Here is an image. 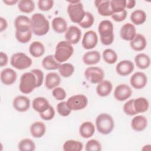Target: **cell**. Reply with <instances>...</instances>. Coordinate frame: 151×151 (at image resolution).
Returning a JSON list of instances; mask_svg holds the SVG:
<instances>
[{
	"instance_id": "cell-17",
	"label": "cell",
	"mask_w": 151,
	"mask_h": 151,
	"mask_svg": "<svg viewBox=\"0 0 151 151\" xmlns=\"http://www.w3.org/2000/svg\"><path fill=\"white\" fill-rule=\"evenodd\" d=\"M136 35V29L134 25L132 23H126L120 28V35L122 39L130 41Z\"/></svg>"
},
{
	"instance_id": "cell-18",
	"label": "cell",
	"mask_w": 151,
	"mask_h": 151,
	"mask_svg": "<svg viewBox=\"0 0 151 151\" xmlns=\"http://www.w3.org/2000/svg\"><path fill=\"white\" fill-rule=\"evenodd\" d=\"M17 78V73L12 68H6L2 70L1 72V80L5 85H12L16 81Z\"/></svg>"
},
{
	"instance_id": "cell-35",
	"label": "cell",
	"mask_w": 151,
	"mask_h": 151,
	"mask_svg": "<svg viewBox=\"0 0 151 151\" xmlns=\"http://www.w3.org/2000/svg\"><path fill=\"white\" fill-rule=\"evenodd\" d=\"M19 10L25 14H29L35 9V3L32 0H21L18 3Z\"/></svg>"
},
{
	"instance_id": "cell-46",
	"label": "cell",
	"mask_w": 151,
	"mask_h": 151,
	"mask_svg": "<svg viewBox=\"0 0 151 151\" xmlns=\"http://www.w3.org/2000/svg\"><path fill=\"white\" fill-rule=\"evenodd\" d=\"M133 100L134 99H131L127 101L124 103L123 106V111L125 113V114L128 116H134L137 114V113L134 109Z\"/></svg>"
},
{
	"instance_id": "cell-27",
	"label": "cell",
	"mask_w": 151,
	"mask_h": 151,
	"mask_svg": "<svg viewBox=\"0 0 151 151\" xmlns=\"http://www.w3.org/2000/svg\"><path fill=\"white\" fill-rule=\"evenodd\" d=\"M32 106L35 111L41 113L45 111L50 105L47 99L42 97H38L33 100Z\"/></svg>"
},
{
	"instance_id": "cell-45",
	"label": "cell",
	"mask_w": 151,
	"mask_h": 151,
	"mask_svg": "<svg viewBox=\"0 0 151 151\" xmlns=\"http://www.w3.org/2000/svg\"><path fill=\"white\" fill-rule=\"evenodd\" d=\"M54 5V1L52 0H39L38 1V7L42 11H50Z\"/></svg>"
},
{
	"instance_id": "cell-26",
	"label": "cell",
	"mask_w": 151,
	"mask_h": 151,
	"mask_svg": "<svg viewBox=\"0 0 151 151\" xmlns=\"http://www.w3.org/2000/svg\"><path fill=\"white\" fill-rule=\"evenodd\" d=\"M113 89L111 83L109 80H103L98 83L96 87L97 94L100 97H106L109 96Z\"/></svg>"
},
{
	"instance_id": "cell-20",
	"label": "cell",
	"mask_w": 151,
	"mask_h": 151,
	"mask_svg": "<svg viewBox=\"0 0 151 151\" xmlns=\"http://www.w3.org/2000/svg\"><path fill=\"white\" fill-rule=\"evenodd\" d=\"M147 41L145 36L141 34H136L132 40L130 41V45L135 51H143L146 47Z\"/></svg>"
},
{
	"instance_id": "cell-7",
	"label": "cell",
	"mask_w": 151,
	"mask_h": 151,
	"mask_svg": "<svg viewBox=\"0 0 151 151\" xmlns=\"http://www.w3.org/2000/svg\"><path fill=\"white\" fill-rule=\"evenodd\" d=\"M10 63L15 68L22 70L31 67L32 64V60L25 53L18 52L12 54L11 57Z\"/></svg>"
},
{
	"instance_id": "cell-40",
	"label": "cell",
	"mask_w": 151,
	"mask_h": 151,
	"mask_svg": "<svg viewBox=\"0 0 151 151\" xmlns=\"http://www.w3.org/2000/svg\"><path fill=\"white\" fill-rule=\"evenodd\" d=\"M94 22V18L93 14L89 12H86L85 15L82 21L78 24V25L83 28H89L91 27Z\"/></svg>"
},
{
	"instance_id": "cell-21",
	"label": "cell",
	"mask_w": 151,
	"mask_h": 151,
	"mask_svg": "<svg viewBox=\"0 0 151 151\" xmlns=\"http://www.w3.org/2000/svg\"><path fill=\"white\" fill-rule=\"evenodd\" d=\"M101 59L100 52L96 50L86 52L83 56V63L88 65H95L99 63Z\"/></svg>"
},
{
	"instance_id": "cell-22",
	"label": "cell",
	"mask_w": 151,
	"mask_h": 151,
	"mask_svg": "<svg viewBox=\"0 0 151 151\" xmlns=\"http://www.w3.org/2000/svg\"><path fill=\"white\" fill-rule=\"evenodd\" d=\"M147 126V119L143 115L134 116L131 121V127L136 132L144 130Z\"/></svg>"
},
{
	"instance_id": "cell-6",
	"label": "cell",
	"mask_w": 151,
	"mask_h": 151,
	"mask_svg": "<svg viewBox=\"0 0 151 151\" xmlns=\"http://www.w3.org/2000/svg\"><path fill=\"white\" fill-rule=\"evenodd\" d=\"M67 12L70 20L78 24L82 21L86 13L83 4L78 1L69 2Z\"/></svg>"
},
{
	"instance_id": "cell-14",
	"label": "cell",
	"mask_w": 151,
	"mask_h": 151,
	"mask_svg": "<svg viewBox=\"0 0 151 151\" xmlns=\"http://www.w3.org/2000/svg\"><path fill=\"white\" fill-rule=\"evenodd\" d=\"M16 31L27 32L31 30V18L25 15H18L14 21Z\"/></svg>"
},
{
	"instance_id": "cell-37",
	"label": "cell",
	"mask_w": 151,
	"mask_h": 151,
	"mask_svg": "<svg viewBox=\"0 0 151 151\" xmlns=\"http://www.w3.org/2000/svg\"><path fill=\"white\" fill-rule=\"evenodd\" d=\"M74 65L70 63H63L58 68L59 73L64 78H68L72 76L74 72Z\"/></svg>"
},
{
	"instance_id": "cell-31",
	"label": "cell",
	"mask_w": 151,
	"mask_h": 151,
	"mask_svg": "<svg viewBox=\"0 0 151 151\" xmlns=\"http://www.w3.org/2000/svg\"><path fill=\"white\" fill-rule=\"evenodd\" d=\"M136 66L142 70L147 68L150 64V59L148 55L145 53H139L134 57Z\"/></svg>"
},
{
	"instance_id": "cell-16",
	"label": "cell",
	"mask_w": 151,
	"mask_h": 151,
	"mask_svg": "<svg viewBox=\"0 0 151 151\" xmlns=\"http://www.w3.org/2000/svg\"><path fill=\"white\" fill-rule=\"evenodd\" d=\"M134 65L130 60H124L120 61L116 67V73L120 76H127L134 70Z\"/></svg>"
},
{
	"instance_id": "cell-49",
	"label": "cell",
	"mask_w": 151,
	"mask_h": 151,
	"mask_svg": "<svg viewBox=\"0 0 151 151\" xmlns=\"http://www.w3.org/2000/svg\"><path fill=\"white\" fill-rule=\"evenodd\" d=\"M31 71H32L33 73H35V74L37 76V80H38V87H40L43 83V79H44V73L42 72V70L40 69H32Z\"/></svg>"
},
{
	"instance_id": "cell-33",
	"label": "cell",
	"mask_w": 151,
	"mask_h": 151,
	"mask_svg": "<svg viewBox=\"0 0 151 151\" xmlns=\"http://www.w3.org/2000/svg\"><path fill=\"white\" fill-rule=\"evenodd\" d=\"M130 20L134 25H142L146 20V12L142 9H136L132 12L130 15Z\"/></svg>"
},
{
	"instance_id": "cell-9",
	"label": "cell",
	"mask_w": 151,
	"mask_h": 151,
	"mask_svg": "<svg viewBox=\"0 0 151 151\" xmlns=\"http://www.w3.org/2000/svg\"><path fill=\"white\" fill-rule=\"evenodd\" d=\"M67 103L71 110H81L87 106L88 99L85 95L76 94L70 97L67 101Z\"/></svg>"
},
{
	"instance_id": "cell-47",
	"label": "cell",
	"mask_w": 151,
	"mask_h": 151,
	"mask_svg": "<svg viewBox=\"0 0 151 151\" xmlns=\"http://www.w3.org/2000/svg\"><path fill=\"white\" fill-rule=\"evenodd\" d=\"M55 110L51 106H50L44 112L40 113V116L42 119L45 121H48L52 120L55 116Z\"/></svg>"
},
{
	"instance_id": "cell-42",
	"label": "cell",
	"mask_w": 151,
	"mask_h": 151,
	"mask_svg": "<svg viewBox=\"0 0 151 151\" xmlns=\"http://www.w3.org/2000/svg\"><path fill=\"white\" fill-rule=\"evenodd\" d=\"M57 110L58 113L63 117L68 116L71 111V110L67 105V101H62L58 103L57 106Z\"/></svg>"
},
{
	"instance_id": "cell-1",
	"label": "cell",
	"mask_w": 151,
	"mask_h": 151,
	"mask_svg": "<svg viewBox=\"0 0 151 151\" xmlns=\"http://www.w3.org/2000/svg\"><path fill=\"white\" fill-rule=\"evenodd\" d=\"M31 30L34 34L43 36L50 30V23L45 17L41 13H35L31 18Z\"/></svg>"
},
{
	"instance_id": "cell-30",
	"label": "cell",
	"mask_w": 151,
	"mask_h": 151,
	"mask_svg": "<svg viewBox=\"0 0 151 151\" xmlns=\"http://www.w3.org/2000/svg\"><path fill=\"white\" fill-rule=\"evenodd\" d=\"M29 52L30 54L35 58L40 57L45 52L44 45L40 41H34L29 45Z\"/></svg>"
},
{
	"instance_id": "cell-8",
	"label": "cell",
	"mask_w": 151,
	"mask_h": 151,
	"mask_svg": "<svg viewBox=\"0 0 151 151\" xmlns=\"http://www.w3.org/2000/svg\"><path fill=\"white\" fill-rule=\"evenodd\" d=\"M84 77L87 81L91 84H98L104 77V71L98 67H89L84 71Z\"/></svg>"
},
{
	"instance_id": "cell-29",
	"label": "cell",
	"mask_w": 151,
	"mask_h": 151,
	"mask_svg": "<svg viewBox=\"0 0 151 151\" xmlns=\"http://www.w3.org/2000/svg\"><path fill=\"white\" fill-rule=\"evenodd\" d=\"M133 107L137 114L145 113L149 109V103L147 99L145 97H139L134 99Z\"/></svg>"
},
{
	"instance_id": "cell-51",
	"label": "cell",
	"mask_w": 151,
	"mask_h": 151,
	"mask_svg": "<svg viewBox=\"0 0 151 151\" xmlns=\"http://www.w3.org/2000/svg\"><path fill=\"white\" fill-rule=\"evenodd\" d=\"M8 27V22L5 18L1 17H0V32L5 31Z\"/></svg>"
},
{
	"instance_id": "cell-10",
	"label": "cell",
	"mask_w": 151,
	"mask_h": 151,
	"mask_svg": "<svg viewBox=\"0 0 151 151\" xmlns=\"http://www.w3.org/2000/svg\"><path fill=\"white\" fill-rule=\"evenodd\" d=\"M132 94L131 87L126 84H120L116 86L114 91L115 99L119 101H125L129 99Z\"/></svg>"
},
{
	"instance_id": "cell-15",
	"label": "cell",
	"mask_w": 151,
	"mask_h": 151,
	"mask_svg": "<svg viewBox=\"0 0 151 151\" xmlns=\"http://www.w3.org/2000/svg\"><path fill=\"white\" fill-rule=\"evenodd\" d=\"M14 108L18 111L25 112L30 107V100L25 96L19 95L14 98L12 102Z\"/></svg>"
},
{
	"instance_id": "cell-50",
	"label": "cell",
	"mask_w": 151,
	"mask_h": 151,
	"mask_svg": "<svg viewBox=\"0 0 151 151\" xmlns=\"http://www.w3.org/2000/svg\"><path fill=\"white\" fill-rule=\"evenodd\" d=\"M8 63V57L5 52L1 51L0 53V66L3 67L7 65Z\"/></svg>"
},
{
	"instance_id": "cell-39",
	"label": "cell",
	"mask_w": 151,
	"mask_h": 151,
	"mask_svg": "<svg viewBox=\"0 0 151 151\" xmlns=\"http://www.w3.org/2000/svg\"><path fill=\"white\" fill-rule=\"evenodd\" d=\"M110 8L113 14L125 10L126 0H111L110 1Z\"/></svg>"
},
{
	"instance_id": "cell-44",
	"label": "cell",
	"mask_w": 151,
	"mask_h": 151,
	"mask_svg": "<svg viewBox=\"0 0 151 151\" xmlns=\"http://www.w3.org/2000/svg\"><path fill=\"white\" fill-rule=\"evenodd\" d=\"M52 95L53 97L58 101H62L66 97V92L64 88L60 87H57L52 89Z\"/></svg>"
},
{
	"instance_id": "cell-23",
	"label": "cell",
	"mask_w": 151,
	"mask_h": 151,
	"mask_svg": "<svg viewBox=\"0 0 151 151\" xmlns=\"http://www.w3.org/2000/svg\"><path fill=\"white\" fill-rule=\"evenodd\" d=\"M61 83L60 76L55 73L51 72L48 73L45 78V86L49 90H52L58 87Z\"/></svg>"
},
{
	"instance_id": "cell-41",
	"label": "cell",
	"mask_w": 151,
	"mask_h": 151,
	"mask_svg": "<svg viewBox=\"0 0 151 151\" xmlns=\"http://www.w3.org/2000/svg\"><path fill=\"white\" fill-rule=\"evenodd\" d=\"M32 30L27 32H18L15 31V37L17 41L22 44H26L32 38Z\"/></svg>"
},
{
	"instance_id": "cell-28",
	"label": "cell",
	"mask_w": 151,
	"mask_h": 151,
	"mask_svg": "<svg viewBox=\"0 0 151 151\" xmlns=\"http://www.w3.org/2000/svg\"><path fill=\"white\" fill-rule=\"evenodd\" d=\"M52 28L55 32L63 34L65 32L68 28L67 22L65 19L62 17H55L52 21Z\"/></svg>"
},
{
	"instance_id": "cell-36",
	"label": "cell",
	"mask_w": 151,
	"mask_h": 151,
	"mask_svg": "<svg viewBox=\"0 0 151 151\" xmlns=\"http://www.w3.org/2000/svg\"><path fill=\"white\" fill-rule=\"evenodd\" d=\"M102 57L103 60L109 64H113L117 60V54L114 50L107 48L103 51Z\"/></svg>"
},
{
	"instance_id": "cell-53",
	"label": "cell",
	"mask_w": 151,
	"mask_h": 151,
	"mask_svg": "<svg viewBox=\"0 0 151 151\" xmlns=\"http://www.w3.org/2000/svg\"><path fill=\"white\" fill-rule=\"evenodd\" d=\"M18 2V0H3V2L6 5H14Z\"/></svg>"
},
{
	"instance_id": "cell-43",
	"label": "cell",
	"mask_w": 151,
	"mask_h": 151,
	"mask_svg": "<svg viewBox=\"0 0 151 151\" xmlns=\"http://www.w3.org/2000/svg\"><path fill=\"white\" fill-rule=\"evenodd\" d=\"M85 149L86 151H100L101 145L97 140L90 139L86 143Z\"/></svg>"
},
{
	"instance_id": "cell-32",
	"label": "cell",
	"mask_w": 151,
	"mask_h": 151,
	"mask_svg": "<svg viewBox=\"0 0 151 151\" xmlns=\"http://www.w3.org/2000/svg\"><path fill=\"white\" fill-rule=\"evenodd\" d=\"M60 65L61 64L55 60L53 55H47L42 61V65L47 70H55L58 69Z\"/></svg>"
},
{
	"instance_id": "cell-48",
	"label": "cell",
	"mask_w": 151,
	"mask_h": 151,
	"mask_svg": "<svg viewBox=\"0 0 151 151\" xmlns=\"http://www.w3.org/2000/svg\"><path fill=\"white\" fill-rule=\"evenodd\" d=\"M127 11L125 9L120 12L113 14L111 15V17L112 19L116 22H122L126 19V18L127 17Z\"/></svg>"
},
{
	"instance_id": "cell-5",
	"label": "cell",
	"mask_w": 151,
	"mask_h": 151,
	"mask_svg": "<svg viewBox=\"0 0 151 151\" xmlns=\"http://www.w3.org/2000/svg\"><path fill=\"white\" fill-rule=\"evenodd\" d=\"M97 131L102 134H110L114 127V122L111 116L107 113H101L96 119Z\"/></svg>"
},
{
	"instance_id": "cell-19",
	"label": "cell",
	"mask_w": 151,
	"mask_h": 151,
	"mask_svg": "<svg viewBox=\"0 0 151 151\" xmlns=\"http://www.w3.org/2000/svg\"><path fill=\"white\" fill-rule=\"evenodd\" d=\"M94 4L99 15L103 17H108L113 14L110 8V1L96 0L94 1Z\"/></svg>"
},
{
	"instance_id": "cell-12",
	"label": "cell",
	"mask_w": 151,
	"mask_h": 151,
	"mask_svg": "<svg viewBox=\"0 0 151 151\" xmlns=\"http://www.w3.org/2000/svg\"><path fill=\"white\" fill-rule=\"evenodd\" d=\"M65 41L71 44H77L81 37V31L77 26L71 25L69 27L65 32Z\"/></svg>"
},
{
	"instance_id": "cell-38",
	"label": "cell",
	"mask_w": 151,
	"mask_h": 151,
	"mask_svg": "<svg viewBox=\"0 0 151 151\" xmlns=\"http://www.w3.org/2000/svg\"><path fill=\"white\" fill-rule=\"evenodd\" d=\"M18 149L20 151H34L35 149V144L31 139L25 138L19 142Z\"/></svg>"
},
{
	"instance_id": "cell-24",
	"label": "cell",
	"mask_w": 151,
	"mask_h": 151,
	"mask_svg": "<svg viewBox=\"0 0 151 151\" xmlns=\"http://www.w3.org/2000/svg\"><path fill=\"white\" fill-rule=\"evenodd\" d=\"M95 132V127L91 122H84L80 126L79 133L84 139H88L93 136Z\"/></svg>"
},
{
	"instance_id": "cell-11",
	"label": "cell",
	"mask_w": 151,
	"mask_h": 151,
	"mask_svg": "<svg viewBox=\"0 0 151 151\" xmlns=\"http://www.w3.org/2000/svg\"><path fill=\"white\" fill-rule=\"evenodd\" d=\"M98 35L97 33L90 30L85 32L82 39V46L86 50H91L94 48L98 42Z\"/></svg>"
},
{
	"instance_id": "cell-3",
	"label": "cell",
	"mask_w": 151,
	"mask_h": 151,
	"mask_svg": "<svg viewBox=\"0 0 151 151\" xmlns=\"http://www.w3.org/2000/svg\"><path fill=\"white\" fill-rule=\"evenodd\" d=\"M37 87H38V80L34 73L31 71L22 74L19 84V89L22 93L29 94Z\"/></svg>"
},
{
	"instance_id": "cell-2",
	"label": "cell",
	"mask_w": 151,
	"mask_h": 151,
	"mask_svg": "<svg viewBox=\"0 0 151 151\" xmlns=\"http://www.w3.org/2000/svg\"><path fill=\"white\" fill-rule=\"evenodd\" d=\"M100 40L104 45H109L114 41V26L113 23L107 19L101 21L98 26Z\"/></svg>"
},
{
	"instance_id": "cell-34",
	"label": "cell",
	"mask_w": 151,
	"mask_h": 151,
	"mask_svg": "<svg viewBox=\"0 0 151 151\" xmlns=\"http://www.w3.org/2000/svg\"><path fill=\"white\" fill-rule=\"evenodd\" d=\"M64 151H81L83 149V144L78 140H68L63 146Z\"/></svg>"
},
{
	"instance_id": "cell-52",
	"label": "cell",
	"mask_w": 151,
	"mask_h": 151,
	"mask_svg": "<svg viewBox=\"0 0 151 151\" xmlns=\"http://www.w3.org/2000/svg\"><path fill=\"white\" fill-rule=\"evenodd\" d=\"M136 1L134 0H126V8L132 9L135 6Z\"/></svg>"
},
{
	"instance_id": "cell-4",
	"label": "cell",
	"mask_w": 151,
	"mask_h": 151,
	"mask_svg": "<svg viewBox=\"0 0 151 151\" xmlns=\"http://www.w3.org/2000/svg\"><path fill=\"white\" fill-rule=\"evenodd\" d=\"M74 48L72 44L67 41H60L55 47L54 58L55 60L62 63L67 61L73 54Z\"/></svg>"
},
{
	"instance_id": "cell-13",
	"label": "cell",
	"mask_w": 151,
	"mask_h": 151,
	"mask_svg": "<svg viewBox=\"0 0 151 151\" xmlns=\"http://www.w3.org/2000/svg\"><path fill=\"white\" fill-rule=\"evenodd\" d=\"M147 83V78L145 73L140 71L134 73L130 78L131 86L135 89H142L144 88Z\"/></svg>"
},
{
	"instance_id": "cell-25",
	"label": "cell",
	"mask_w": 151,
	"mask_h": 151,
	"mask_svg": "<svg viewBox=\"0 0 151 151\" xmlns=\"http://www.w3.org/2000/svg\"><path fill=\"white\" fill-rule=\"evenodd\" d=\"M29 130L32 136L35 138H40L45 133L46 126L42 122H35L31 125Z\"/></svg>"
}]
</instances>
